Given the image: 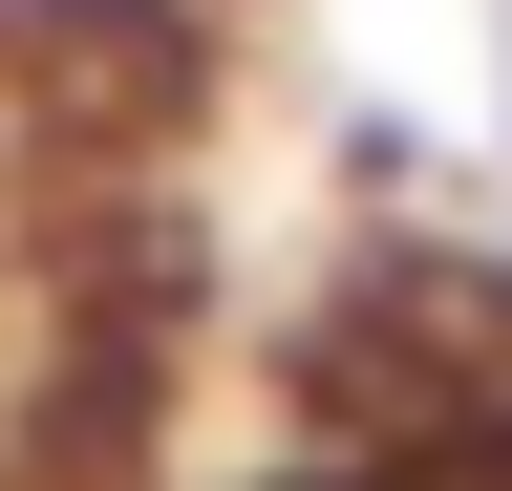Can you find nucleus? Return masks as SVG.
I'll return each mask as SVG.
<instances>
[{
	"label": "nucleus",
	"instance_id": "nucleus-1",
	"mask_svg": "<svg viewBox=\"0 0 512 491\" xmlns=\"http://www.w3.org/2000/svg\"><path fill=\"white\" fill-rule=\"evenodd\" d=\"M214 0H0V86H192Z\"/></svg>",
	"mask_w": 512,
	"mask_h": 491
}]
</instances>
